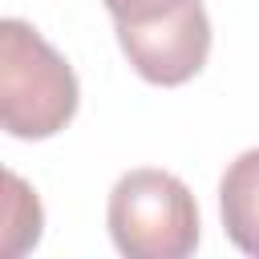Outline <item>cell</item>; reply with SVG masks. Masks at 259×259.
<instances>
[{
	"mask_svg": "<svg viewBox=\"0 0 259 259\" xmlns=\"http://www.w3.org/2000/svg\"><path fill=\"white\" fill-rule=\"evenodd\" d=\"M81 105L73 65L16 16H0V130L24 142L61 134Z\"/></svg>",
	"mask_w": 259,
	"mask_h": 259,
	"instance_id": "1",
	"label": "cell"
},
{
	"mask_svg": "<svg viewBox=\"0 0 259 259\" xmlns=\"http://www.w3.org/2000/svg\"><path fill=\"white\" fill-rule=\"evenodd\" d=\"M105 223L125 259H186L198 247V206L170 170L138 166L109 190Z\"/></svg>",
	"mask_w": 259,
	"mask_h": 259,
	"instance_id": "2",
	"label": "cell"
},
{
	"mask_svg": "<svg viewBox=\"0 0 259 259\" xmlns=\"http://www.w3.org/2000/svg\"><path fill=\"white\" fill-rule=\"evenodd\" d=\"M117 45L150 85H186L210 57V20L202 0H101Z\"/></svg>",
	"mask_w": 259,
	"mask_h": 259,
	"instance_id": "3",
	"label": "cell"
},
{
	"mask_svg": "<svg viewBox=\"0 0 259 259\" xmlns=\"http://www.w3.org/2000/svg\"><path fill=\"white\" fill-rule=\"evenodd\" d=\"M219 214H223V231L227 239L243 251L259 259V146L243 150L219 182Z\"/></svg>",
	"mask_w": 259,
	"mask_h": 259,
	"instance_id": "4",
	"label": "cell"
},
{
	"mask_svg": "<svg viewBox=\"0 0 259 259\" xmlns=\"http://www.w3.org/2000/svg\"><path fill=\"white\" fill-rule=\"evenodd\" d=\"M45 235V206L32 182L0 166V259L28 255Z\"/></svg>",
	"mask_w": 259,
	"mask_h": 259,
	"instance_id": "5",
	"label": "cell"
}]
</instances>
